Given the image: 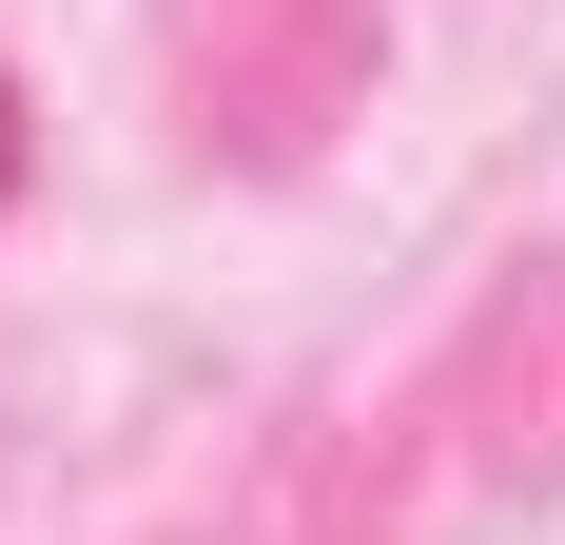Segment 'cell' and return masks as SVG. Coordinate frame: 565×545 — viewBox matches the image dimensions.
<instances>
[{
	"mask_svg": "<svg viewBox=\"0 0 565 545\" xmlns=\"http://www.w3.org/2000/svg\"><path fill=\"white\" fill-rule=\"evenodd\" d=\"M0 195H20V78H0Z\"/></svg>",
	"mask_w": 565,
	"mask_h": 545,
	"instance_id": "6da1fadb",
	"label": "cell"
}]
</instances>
